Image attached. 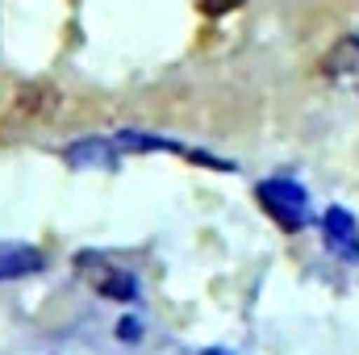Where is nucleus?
Returning <instances> with one entry per match:
<instances>
[{
    "instance_id": "39448f33",
    "label": "nucleus",
    "mask_w": 359,
    "mask_h": 355,
    "mask_svg": "<svg viewBox=\"0 0 359 355\" xmlns=\"http://www.w3.org/2000/svg\"><path fill=\"white\" fill-rule=\"evenodd\" d=\"M46 267V255L38 247H25V243H0V284L4 280H17V276H34Z\"/></svg>"
},
{
    "instance_id": "20e7f679",
    "label": "nucleus",
    "mask_w": 359,
    "mask_h": 355,
    "mask_svg": "<svg viewBox=\"0 0 359 355\" xmlns=\"http://www.w3.org/2000/svg\"><path fill=\"white\" fill-rule=\"evenodd\" d=\"M326 247L339 260H359V226L347 209H330L326 213Z\"/></svg>"
},
{
    "instance_id": "0eeeda50",
    "label": "nucleus",
    "mask_w": 359,
    "mask_h": 355,
    "mask_svg": "<svg viewBox=\"0 0 359 355\" xmlns=\"http://www.w3.org/2000/svg\"><path fill=\"white\" fill-rule=\"evenodd\" d=\"M117 339H121V343H138V339H142V326H138L134 318H126V322L117 326Z\"/></svg>"
},
{
    "instance_id": "f03ea898",
    "label": "nucleus",
    "mask_w": 359,
    "mask_h": 355,
    "mask_svg": "<svg viewBox=\"0 0 359 355\" xmlns=\"http://www.w3.org/2000/svg\"><path fill=\"white\" fill-rule=\"evenodd\" d=\"M80 267H84V276H88L104 297H113V301H138V280L130 272L109 267L104 260H92V255H80Z\"/></svg>"
},
{
    "instance_id": "7ed1b4c3",
    "label": "nucleus",
    "mask_w": 359,
    "mask_h": 355,
    "mask_svg": "<svg viewBox=\"0 0 359 355\" xmlns=\"http://www.w3.org/2000/svg\"><path fill=\"white\" fill-rule=\"evenodd\" d=\"M63 159H67V168H113L121 159V147H117V138H84V142L67 147Z\"/></svg>"
},
{
    "instance_id": "423d86ee",
    "label": "nucleus",
    "mask_w": 359,
    "mask_h": 355,
    "mask_svg": "<svg viewBox=\"0 0 359 355\" xmlns=\"http://www.w3.org/2000/svg\"><path fill=\"white\" fill-rule=\"evenodd\" d=\"M243 0H196V8L205 13V17H226V13H234Z\"/></svg>"
},
{
    "instance_id": "f257e3e1",
    "label": "nucleus",
    "mask_w": 359,
    "mask_h": 355,
    "mask_svg": "<svg viewBox=\"0 0 359 355\" xmlns=\"http://www.w3.org/2000/svg\"><path fill=\"white\" fill-rule=\"evenodd\" d=\"M255 196H259V205L268 209L284 230H301V226H305V217H309L305 192H301L292 180H264V184L255 188Z\"/></svg>"
}]
</instances>
